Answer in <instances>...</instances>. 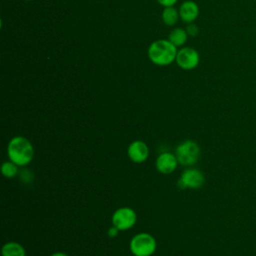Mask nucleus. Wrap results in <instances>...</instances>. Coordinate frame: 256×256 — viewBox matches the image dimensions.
<instances>
[{
	"instance_id": "4",
	"label": "nucleus",
	"mask_w": 256,
	"mask_h": 256,
	"mask_svg": "<svg viewBox=\"0 0 256 256\" xmlns=\"http://www.w3.org/2000/svg\"><path fill=\"white\" fill-rule=\"evenodd\" d=\"M175 155L179 164L183 166H192L198 162L201 150L195 141L185 140L176 147Z\"/></svg>"
},
{
	"instance_id": "15",
	"label": "nucleus",
	"mask_w": 256,
	"mask_h": 256,
	"mask_svg": "<svg viewBox=\"0 0 256 256\" xmlns=\"http://www.w3.org/2000/svg\"><path fill=\"white\" fill-rule=\"evenodd\" d=\"M186 32L190 36H196L197 33H198V28H197V26L195 24L189 23V25L186 28Z\"/></svg>"
},
{
	"instance_id": "14",
	"label": "nucleus",
	"mask_w": 256,
	"mask_h": 256,
	"mask_svg": "<svg viewBox=\"0 0 256 256\" xmlns=\"http://www.w3.org/2000/svg\"><path fill=\"white\" fill-rule=\"evenodd\" d=\"M18 165H16L11 160L3 162L1 165V172L6 178H13L18 174Z\"/></svg>"
},
{
	"instance_id": "19",
	"label": "nucleus",
	"mask_w": 256,
	"mask_h": 256,
	"mask_svg": "<svg viewBox=\"0 0 256 256\" xmlns=\"http://www.w3.org/2000/svg\"><path fill=\"white\" fill-rule=\"evenodd\" d=\"M26 1H33V0H26Z\"/></svg>"
},
{
	"instance_id": "17",
	"label": "nucleus",
	"mask_w": 256,
	"mask_h": 256,
	"mask_svg": "<svg viewBox=\"0 0 256 256\" xmlns=\"http://www.w3.org/2000/svg\"><path fill=\"white\" fill-rule=\"evenodd\" d=\"M160 5H162L163 7H169V6H174V4L178 1V0H156Z\"/></svg>"
},
{
	"instance_id": "18",
	"label": "nucleus",
	"mask_w": 256,
	"mask_h": 256,
	"mask_svg": "<svg viewBox=\"0 0 256 256\" xmlns=\"http://www.w3.org/2000/svg\"><path fill=\"white\" fill-rule=\"evenodd\" d=\"M50 256H69V255L66 254V253H64V252H55V253L51 254Z\"/></svg>"
},
{
	"instance_id": "11",
	"label": "nucleus",
	"mask_w": 256,
	"mask_h": 256,
	"mask_svg": "<svg viewBox=\"0 0 256 256\" xmlns=\"http://www.w3.org/2000/svg\"><path fill=\"white\" fill-rule=\"evenodd\" d=\"M2 256H26L25 248L18 242H7L2 246Z\"/></svg>"
},
{
	"instance_id": "8",
	"label": "nucleus",
	"mask_w": 256,
	"mask_h": 256,
	"mask_svg": "<svg viewBox=\"0 0 256 256\" xmlns=\"http://www.w3.org/2000/svg\"><path fill=\"white\" fill-rule=\"evenodd\" d=\"M178 160L175 154L170 152H163L159 154L156 158L155 166L159 173L161 174H171L173 173L178 165Z\"/></svg>"
},
{
	"instance_id": "3",
	"label": "nucleus",
	"mask_w": 256,
	"mask_h": 256,
	"mask_svg": "<svg viewBox=\"0 0 256 256\" xmlns=\"http://www.w3.org/2000/svg\"><path fill=\"white\" fill-rule=\"evenodd\" d=\"M129 248L134 256H151L156 251L157 242L151 234L141 232L132 237Z\"/></svg>"
},
{
	"instance_id": "5",
	"label": "nucleus",
	"mask_w": 256,
	"mask_h": 256,
	"mask_svg": "<svg viewBox=\"0 0 256 256\" xmlns=\"http://www.w3.org/2000/svg\"><path fill=\"white\" fill-rule=\"evenodd\" d=\"M111 221L113 226L118 228L120 231H125L136 224L137 215L130 207H120L114 211Z\"/></svg>"
},
{
	"instance_id": "2",
	"label": "nucleus",
	"mask_w": 256,
	"mask_h": 256,
	"mask_svg": "<svg viewBox=\"0 0 256 256\" xmlns=\"http://www.w3.org/2000/svg\"><path fill=\"white\" fill-rule=\"evenodd\" d=\"M177 52V47L168 39H159L150 44L148 58L155 65L168 66L176 60Z\"/></svg>"
},
{
	"instance_id": "10",
	"label": "nucleus",
	"mask_w": 256,
	"mask_h": 256,
	"mask_svg": "<svg viewBox=\"0 0 256 256\" xmlns=\"http://www.w3.org/2000/svg\"><path fill=\"white\" fill-rule=\"evenodd\" d=\"M199 15V7L197 3L191 0L184 1L179 8L180 19L185 23H193Z\"/></svg>"
},
{
	"instance_id": "6",
	"label": "nucleus",
	"mask_w": 256,
	"mask_h": 256,
	"mask_svg": "<svg viewBox=\"0 0 256 256\" xmlns=\"http://www.w3.org/2000/svg\"><path fill=\"white\" fill-rule=\"evenodd\" d=\"M205 183L204 174L196 168H187L185 169L177 182L180 189H199Z\"/></svg>"
},
{
	"instance_id": "16",
	"label": "nucleus",
	"mask_w": 256,
	"mask_h": 256,
	"mask_svg": "<svg viewBox=\"0 0 256 256\" xmlns=\"http://www.w3.org/2000/svg\"><path fill=\"white\" fill-rule=\"evenodd\" d=\"M119 229L118 228H116L115 226H111L109 229H108V231H107V235L110 237V238H114V237H116L117 235H118V233H119Z\"/></svg>"
},
{
	"instance_id": "9",
	"label": "nucleus",
	"mask_w": 256,
	"mask_h": 256,
	"mask_svg": "<svg viewBox=\"0 0 256 256\" xmlns=\"http://www.w3.org/2000/svg\"><path fill=\"white\" fill-rule=\"evenodd\" d=\"M127 155L132 162L143 163L149 156V148L145 142L141 140H135L128 146Z\"/></svg>"
},
{
	"instance_id": "7",
	"label": "nucleus",
	"mask_w": 256,
	"mask_h": 256,
	"mask_svg": "<svg viewBox=\"0 0 256 256\" xmlns=\"http://www.w3.org/2000/svg\"><path fill=\"white\" fill-rule=\"evenodd\" d=\"M177 65L183 70L195 69L200 62V55L197 50L192 47H183L177 52Z\"/></svg>"
},
{
	"instance_id": "1",
	"label": "nucleus",
	"mask_w": 256,
	"mask_h": 256,
	"mask_svg": "<svg viewBox=\"0 0 256 256\" xmlns=\"http://www.w3.org/2000/svg\"><path fill=\"white\" fill-rule=\"evenodd\" d=\"M9 160L22 167L28 165L34 157V147L30 140L24 136L13 137L7 145Z\"/></svg>"
},
{
	"instance_id": "12",
	"label": "nucleus",
	"mask_w": 256,
	"mask_h": 256,
	"mask_svg": "<svg viewBox=\"0 0 256 256\" xmlns=\"http://www.w3.org/2000/svg\"><path fill=\"white\" fill-rule=\"evenodd\" d=\"M187 37H188V34L186 32V29L178 27V28L173 29L169 33L168 40L172 44H174L176 47H180V46H183L186 43Z\"/></svg>"
},
{
	"instance_id": "13",
	"label": "nucleus",
	"mask_w": 256,
	"mask_h": 256,
	"mask_svg": "<svg viewBox=\"0 0 256 256\" xmlns=\"http://www.w3.org/2000/svg\"><path fill=\"white\" fill-rule=\"evenodd\" d=\"M179 11L176 10L173 6L164 7L162 11V21L167 26H173L175 25L179 20Z\"/></svg>"
}]
</instances>
